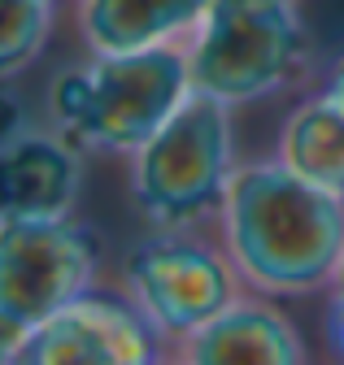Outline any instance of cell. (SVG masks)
<instances>
[{
    "label": "cell",
    "instance_id": "7a4b0ae2",
    "mask_svg": "<svg viewBox=\"0 0 344 365\" xmlns=\"http://www.w3.org/2000/svg\"><path fill=\"white\" fill-rule=\"evenodd\" d=\"M192 96L188 57L166 43L136 53H96L92 66L53 83V113L96 148L140 153Z\"/></svg>",
    "mask_w": 344,
    "mask_h": 365
},
{
    "label": "cell",
    "instance_id": "e0dca14e",
    "mask_svg": "<svg viewBox=\"0 0 344 365\" xmlns=\"http://www.w3.org/2000/svg\"><path fill=\"white\" fill-rule=\"evenodd\" d=\"M335 279H344V265H340V274H335Z\"/></svg>",
    "mask_w": 344,
    "mask_h": 365
},
{
    "label": "cell",
    "instance_id": "6da1fadb",
    "mask_svg": "<svg viewBox=\"0 0 344 365\" xmlns=\"http://www.w3.org/2000/svg\"><path fill=\"white\" fill-rule=\"evenodd\" d=\"M227 244L236 265L266 292H314L344 265V209L288 165L231 174Z\"/></svg>",
    "mask_w": 344,
    "mask_h": 365
},
{
    "label": "cell",
    "instance_id": "277c9868",
    "mask_svg": "<svg viewBox=\"0 0 344 365\" xmlns=\"http://www.w3.org/2000/svg\"><path fill=\"white\" fill-rule=\"evenodd\" d=\"M231 126L227 105L192 96L136 153V200L161 226H188L227 200Z\"/></svg>",
    "mask_w": 344,
    "mask_h": 365
},
{
    "label": "cell",
    "instance_id": "8fae6325",
    "mask_svg": "<svg viewBox=\"0 0 344 365\" xmlns=\"http://www.w3.org/2000/svg\"><path fill=\"white\" fill-rule=\"evenodd\" d=\"M283 165L305 182L344 196V109L331 101H310L288 118Z\"/></svg>",
    "mask_w": 344,
    "mask_h": 365
},
{
    "label": "cell",
    "instance_id": "30bf717a",
    "mask_svg": "<svg viewBox=\"0 0 344 365\" xmlns=\"http://www.w3.org/2000/svg\"><path fill=\"white\" fill-rule=\"evenodd\" d=\"M213 0H83V35L96 53L153 48L209 14Z\"/></svg>",
    "mask_w": 344,
    "mask_h": 365
},
{
    "label": "cell",
    "instance_id": "5bb4252c",
    "mask_svg": "<svg viewBox=\"0 0 344 365\" xmlns=\"http://www.w3.org/2000/svg\"><path fill=\"white\" fill-rule=\"evenodd\" d=\"M26 335H31V327H22L18 317H9L5 309H0V365H14V356L26 344Z\"/></svg>",
    "mask_w": 344,
    "mask_h": 365
},
{
    "label": "cell",
    "instance_id": "2e32d148",
    "mask_svg": "<svg viewBox=\"0 0 344 365\" xmlns=\"http://www.w3.org/2000/svg\"><path fill=\"white\" fill-rule=\"evenodd\" d=\"M327 101L344 109V57H340V66L331 70V83H327Z\"/></svg>",
    "mask_w": 344,
    "mask_h": 365
},
{
    "label": "cell",
    "instance_id": "8992f818",
    "mask_svg": "<svg viewBox=\"0 0 344 365\" xmlns=\"http://www.w3.org/2000/svg\"><path fill=\"white\" fill-rule=\"evenodd\" d=\"M131 292L148 322L170 335H192L231 309L227 261L196 240H148L131 252Z\"/></svg>",
    "mask_w": 344,
    "mask_h": 365
},
{
    "label": "cell",
    "instance_id": "52a82bcc",
    "mask_svg": "<svg viewBox=\"0 0 344 365\" xmlns=\"http://www.w3.org/2000/svg\"><path fill=\"white\" fill-rule=\"evenodd\" d=\"M14 365H153L148 313H136L122 300L83 296L39 322Z\"/></svg>",
    "mask_w": 344,
    "mask_h": 365
},
{
    "label": "cell",
    "instance_id": "5b68a950",
    "mask_svg": "<svg viewBox=\"0 0 344 365\" xmlns=\"http://www.w3.org/2000/svg\"><path fill=\"white\" fill-rule=\"evenodd\" d=\"M96 240L66 217H0V309L22 327L88 296Z\"/></svg>",
    "mask_w": 344,
    "mask_h": 365
},
{
    "label": "cell",
    "instance_id": "9a60e30c",
    "mask_svg": "<svg viewBox=\"0 0 344 365\" xmlns=\"http://www.w3.org/2000/svg\"><path fill=\"white\" fill-rule=\"evenodd\" d=\"M331 348L344 361V279H335V296H331Z\"/></svg>",
    "mask_w": 344,
    "mask_h": 365
},
{
    "label": "cell",
    "instance_id": "7c38bea8",
    "mask_svg": "<svg viewBox=\"0 0 344 365\" xmlns=\"http://www.w3.org/2000/svg\"><path fill=\"white\" fill-rule=\"evenodd\" d=\"M53 26V0H0V78L31 66Z\"/></svg>",
    "mask_w": 344,
    "mask_h": 365
},
{
    "label": "cell",
    "instance_id": "9c48e42d",
    "mask_svg": "<svg viewBox=\"0 0 344 365\" xmlns=\"http://www.w3.org/2000/svg\"><path fill=\"white\" fill-rule=\"evenodd\" d=\"M79 182L70 148L49 135H18L0 148V217H61Z\"/></svg>",
    "mask_w": 344,
    "mask_h": 365
},
{
    "label": "cell",
    "instance_id": "4fadbf2b",
    "mask_svg": "<svg viewBox=\"0 0 344 365\" xmlns=\"http://www.w3.org/2000/svg\"><path fill=\"white\" fill-rule=\"evenodd\" d=\"M18 135H22V101L0 83V148L14 144Z\"/></svg>",
    "mask_w": 344,
    "mask_h": 365
},
{
    "label": "cell",
    "instance_id": "3957f363",
    "mask_svg": "<svg viewBox=\"0 0 344 365\" xmlns=\"http://www.w3.org/2000/svg\"><path fill=\"white\" fill-rule=\"evenodd\" d=\"M300 57V22L292 0H213L188 57L192 91L240 105L275 91Z\"/></svg>",
    "mask_w": 344,
    "mask_h": 365
},
{
    "label": "cell",
    "instance_id": "ba28073f",
    "mask_svg": "<svg viewBox=\"0 0 344 365\" xmlns=\"http://www.w3.org/2000/svg\"><path fill=\"white\" fill-rule=\"evenodd\" d=\"M188 365H305V348L283 313L231 304L188 335Z\"/></svg>",
    "mask_w": 344,
    "mask_h": 365
}]
</instances>
